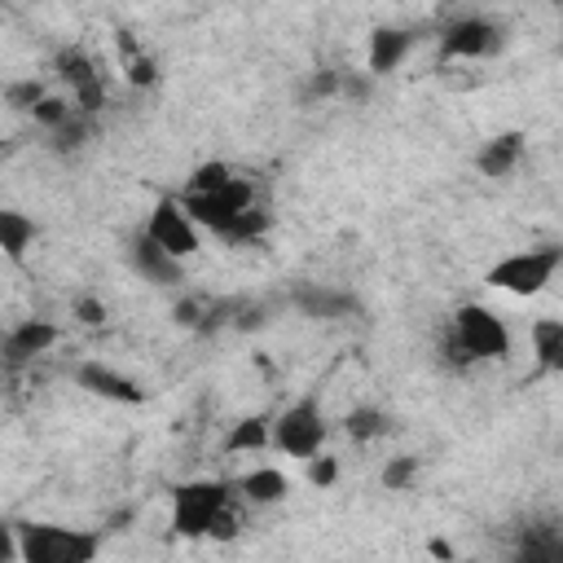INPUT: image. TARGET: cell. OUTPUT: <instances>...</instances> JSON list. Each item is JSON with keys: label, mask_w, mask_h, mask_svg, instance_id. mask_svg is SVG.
I'll use <instances>...</instances> for the list:
<instances>
[{"label": "cell", "mask_w": 563, "mask_h": 563, "mask_svg": "<svg viewBox=\"0 0 563 563\" xmlns=\"http://www.w3.org/2000/svg\"><path fill=\"white\" fill-rule=\"evenodd\" d=\"M180 202H185V211L194 216V224L202 233H216L224 242H260L268 233V224H273L268 207L255 198L251 176H242V172L229 185L207 189V194L180 189Z\"/></svg>", "instance_id": "cell-1"}, {"label": "cell", "mask_w": 563, "mask_h": 563, "mask_svg": "<svg viewBox=\"0 0 563 563\" xmlns=\"http://www.w3.org/2000/svg\"><path fill=\"white\" fill-rule=\"evenodd\" d=\"M172 528L180 537H211L233 541L242 528L238 515V484L224 479H189L172 493Z\"/></svg>", "instance_id": "cell-2"}, {"label": "cell", "mask_w": 563, "mask_h": 563, "mask_svg": "<svg viewBox=\"0 0 563 563\" xmlns=\"http://www.w3.org/2000/svg\"><path fill=\"white\" fill-rule=\"evenodd\" d=\"M9 559L18 563H97L106 537L97 528H70L53 519H18L4 528Z\"/></svg>", "instance_id": "cell-3"}, {"label": "cell", "mask_w": 563, "mask_h": 563, "mask_svg": "<svg viewBox=\"0 0 563 563\" xmlns=\"http://www.w3.org/2000/svg\"><path fill=\"white\" fill-rule=\"evenodd\" d=\"M444 356L453 365H479V361H506L510 356V325L484 308V303H462L449 321L444 334Z\"/></svg>", "instance_id": "cell-4"}, {"label": "cell", "mask_w": 563, "mask_h": 563, "mask_svg": "<svg viewBox=\"0 0 563 563\" xmlns=\"http://www.w3.org/2000/svg\"><path fill=\"white\" fill-rule=\"evenodd\" d=\"M559 268H563V242H545V246L510 251L506 260H497V264L484 273V282H488L493 290L515 295V299H532V295H541V290L554 282Z\"/></svg>", "instance_id": "cell-5"}, {"label": "cell", "mask_w": 563, "mask_h": 563, "mask_svg": "<svg viewBox=\"0 0 563 563\" xmlns=\"http://www.w3.org/2000/svg\"><path fill=\"white\" fill-rule=\"evenodd\" d=\"M325 413H321V400L317 396H299L290 400L277 418H273V449L282 457H299V462H312L321 449H325Z\"/></svg>", "instance_id": "cell-6"}, {"label": "cell", "mask_w": 563, "mask_h": 563, "mask_svg": "<svg viewBox=\"0 0 563 563\" xmlns=\"http://www.w3.org/2000/svg\"><path fill=\"white\" fill-rule=\"evenodd\" d=\"M145 238H154V242H158L167 255H176L180 264L194 260L198 246H202V229H198L194 216L185 211L180 194H163V198L154 202V211H150V220H145Z\"/></svg>", "instance_id": "cell-7"}, {"label": "cell", "mask_w": 563, "mask_h": 563, "mask_svg": "<svg viewBox=\"0 0 563 563\" xmlns=\"http://www.w3.org/2000/svg\"><path fill=\"white\" fill-rule=\"evenodd\" d=\"M501 44V26L484 13H462L440 31V57L444 62H479L488 53H497Z\"/></svg>", "instance_id": "cell-8"}, {"label": "cell", "mask_w": 563, "mask_h": 563, "mask_svg": "<svg viewBox=\"0 0 563 563\" xmlns=\"http://www.w3.org/2000/svg\"><path fill=\"white\" fill-rule=\"evenodd\" d=\"M53 66H57V79L66 84L75 110L92 119V114L106 106V79H101V70H97V62H92L79 44H70V48H57Z\"/></svg>", "instance_id": "cell-9"}, {"label": "cell", "mask_w": 563, "mask_h": 563, "mask_svg": "<svg viewBox=\"0 0 563 563\" xmlns=\"http://www.w3.org/2000/svg\"><path fill=\"white\" fill-rule=\"evenodd\" d=\"M75 387L97 396V400H110V405H145V387L136 378H128L123 369L106 365V361L75 365Z\"/></svg>", "instance_id": "cell-10"}, {"label": "cell", "mask_w": 563, "mask_h": 563, "mask_svg": "<svg viewBox=\"0 0 563 563\" xmlns=\"http://www.w3.org/2000/svg\"><path fill=\"white\" fill-rule=\"evenodd\" d=\"M57 339H62V330H57L53 321H44V317H26V321H18V325L4 334V361H9V365H26V361L44 356Z\"/></svg>", "instance_id": "cell-11"}, {"label": "cell", "mask_w": 563, "mask_h": 563, "mask_svg": "<svg viewBox=\"0 0 563 563\" xmlns=\"http://www.w3.org/2000/svg\"><path fill=\"white\" fill-rule=\"evenodd\" d=\"M132 268L145 277V282H154V286H176V282H185V264L176 260V255H167L154 238H132Z\"/></svg>", "instance_id": "cell-12"}, {"label": "cell", "mask_w": 563, "mask_h": 563, "mask_svg": "<svg viewBox=\"0 0 563 563\" xmlns=\"http://www.w3.org/2000/svg\"><path fill=\"white\" fill-rule=\"evenodd\" d=\"M409 48H413V31H405V26H378V31L369 35V53H365L369 75L396 70V66L409 57Z\"/></svg>", "instance_id": "cell-13"}, {"label": "cell", "mask_w": 563, "mask_h": 563, "mask_svg": "<svg viewBox=\"0 0 563 563\" xmlns=\"http://www.w3.org/2000/svg\"><path fill=\"white\" fill-rule=\"evenodd\" d=\"M519 158H523V132H501V136H493V141H484L479 145V154H475V167H479V176H510L515 167H519Z\"/></svg>", "instance_id": "cell-14"}, {"label": "cell", "mask_w": 563, "mask_h": 563, "mask_svg": "<svg viewBox=\"0 0 563 563\" xmlns=\"http://www.w3.org/2000/svg\"><path fill=\"white\" fill-rule=\"evenodd\" d=\"M532 356L541 374H563V317H537L528 325Z\"/></svg>", "instance_id": "cell-15"}, {"label": "cell", "mask_w": 563, "mask_h": 563, "mask_svg": "<svg viewBox=\"0 0 563 563\" xmlns=\"http://www.w3.org/2000/svg\"><path fill=\"white\" fill-rule=\"evenodd\" d=\"M290 493V479L282 466H255L238 479V497L251 501V506H273V501H286Z\"/></svg>", "instance_id": "cell-16"}, {"label": "cell", "mask_w": 563, "mask_h": 563, "mask_svg": "<svg viewBox=\"0 0 563 563\" xmlns=\"http://www.w3.org/2000/svg\"><path fill=\"white\" fill-rule=\"evenodd\" d=\"M229 457H238V453H260V449H273V418H264V413H251V418H238L233 427H229V435H224V444H220Z\"/></svg>", "instance_id": "cell-17"}, {"label": "cell", "mask_w": 563, "mask_h": 563, "mask_svg": "<svg viewBox=\"0 0 563 563\" xmlns=\"http://www.w3.org/2000/svg\"><path fill=\"white\" fill-rule=\"evenodd\" d=\"M515 563H563V528H523L515 541Z\"/></svg>", "instance_id": "cell-18"}, {"label": "cell", "mask_w": 563, "mask_h": 563, "mask_svg": "<svg viewBox=\"0 0 563 563\" xmlns=\"http://www.w3.org/2000/svg\"><path fill=\"white\" fill-rule=\"evenodd\" d=\"M0 246H4V255L18 264V260L35 246V220L22 216V211H13V207H4V211H0Z\"/></svg>", "instance_id": "cell-19"}, {"label": "cell", "mask_w": 563, "mask_h": 563, "mask_svg": "<svg viewBox=\"0 0 563 563\" xmlns=\"http://www.w3.org/2000/svg\"><path fill=\"white\" fill-rule=\"evenodd\" d=\"M343 431H347L356 444H374V440H383V435L391 431V418H387L383 409H374V405H356V409H347Z\"/></svg>", "instance_id": "cell-20"}, {"label": "cell", "mask_w": 563, "mask_h": 563, "mask_svg": "<svg viewBox=\"0 0 563 563\" xmlns=\"http://www.w3.org/2000/svg\"><path fill=\"white\" fill-rule=\"evenodd\" d=\"M119 48H123V75H128V84H132V88H150V84L158 79V62H154L128 31H119Z\"/></svg>", "instance_id": "cell-21"}, {"label": "cell", "mask_w": 563, "mask_h": 563, "mask_svg": "<svg viewBox=\"0 0 563 563\" xmlns=\"http://www.w3.org/2000/svg\"><path fill=\"white\" fill-rule=\"evenodd\" d=\"M295 303L303 312H312V317H343V312H352V299L339 295V290H325V286H303L295 295Z\"/></svg>", "instance_id": "cell-22"}, {"label": "cell", "mask_w": 563, "mask_h": 563, "mask_svg": "<svg viewBox=\"0 0 563 563\" xmlns=\"http://www.w3.org/2000/svg\"><path fill=\"white\" fill-rule=\"evenodd\" d=\"M4 97H9V106H18V110H35L48 92H44V84H40V79H22V84H9V88H4Z\"/></svg>", "instance_id": "cell-23"}, {"label": "cell", "mask_w": 563, "mask_h": 563, "mask_svg": "<svg viewBox=\"0 0 563 563\" xmlns=\"http://www.w3.org/2000/svg\"><path fill=\"white\" fill-rule=\"evenodd\" d=\"M339 479V462L330 457V453H317L312 462H308V484L312 488H330Z\"/></svg>", "instance_id": "cell-24"}, {"label": "cell", "mask_w": 563, "mask_h": 563, "mask_svg": "<svg viewBox=\"0 0 563 563\" xmlns=\"http://www.w3.org/2000/svg\"><path fill=\"white\" fill-rule=\"evenodd\" d=\"M413 475H418V457H391L387 471H383V484L387 488H405Z\"/></svg>", "instance_id": "cell-25"}, {"label": "cell", "mask_w": 563, "mask_h": 563, "mask_svg": "<svg viewBox=\"0 0 563 563\" xmlns=\"http://www.w3.org/2000/svg\"><path fill=\"white\" fill-rule=\"evenodd\" d=\"M75 317H79L84 325H101V321H106V303L84 295V299H75Z\"/></svg>", "instance_id": "cell-26"}]
</instances>
